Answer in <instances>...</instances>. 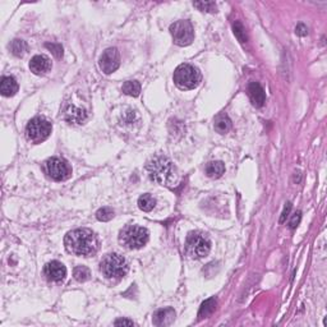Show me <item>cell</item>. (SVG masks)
Wrapping results in <instances>:
<instances>
[{"mask_svg": "<svg viewBox=\"0 0 327 327\" xmlns=\"http://www.w3.org/2000/svg\"><path fill=\"white\" fill-rule=\"evenodd\" d=\"M64 244L69 253L90 257L99 251V239L91 229H75L64 238Z\"/></svg>", "mask_w": 327, "mask_h": 327, "instance_id": "6da1fadb", "label": "cell"}, {"mask_svg": "<svg viewBox=\"0 0 327 327\" xmlns=\"http://www.w3.org/2000/svg\"><path fill=\"white\" fill-rule=\"evenodd\" d=\"M146 170L151 180L161 185L174 184L177 180V169L169 157L164 155L154 156L146 164Z\"/></svg>", "mask_w": 327, "mask_h": 327, "instance_id": "7a4b0ae2", "label": "cell"}, {"mask_svg": "<svg viewBox=\"0 0 327 327\" xmlns=\"http://www.w3.org/2000/svg\"><path fill=\"white\" fill-rule=\"evenodd\" d=\"M128 270H129V266H128L127 260L118 253H109L100 262V271L102 272V275L113 280L124 278Z\"/></svg>", "mask_w": 327, "mask_h": 327, "instance_id": "3957f363", "label": "cell"}, {"mask_svg": "<svg viewBox=\"0 0 327 327\" xmlns=\"http://www.w3.org/2000/svg\"><path fill=\"white\" fill-rule=\"evenodd\" d=\"M202 74L200 69L192 64H180L174 72V83L180 90H193L200 86Z\"/></svg>", "mask_w": 327, "mask_h": 327, "instance_id": "277c9868", "label": "cell"}, {"mask_svg": "<svg viewBox=\"0 0 327 327\" xmlns=\"http://www.w3.org/2000/svg\"><path fill=\"white\" fill-rule=\"evenodd\" d=\"M119 242L128 249H141L148 242V230L143 226L127 225L119 234Z\"/></svg>", "mask_w": 327, "mask_h": 327, "instance_id": "5b68a950", "label": "cell"}, {"mask_svg": "<svg viewBox=\"0 0 327 327\" xmlns=\"http://www.w3.org/2000/svg\"><path fill=\"white\" fill-rule=\"evenodd\" d=\"M185 251L192 258L200 260L206 257L211 251V242L205 234L200 232L189 233L185 241Z\"/></svg>", "mask_w": 327, "mask_h": 327, "instance_id": "8992f818", "label": "cell"}, {"mask_svg": "<svg viewBox=\"0 0 327 327\" xmlns=\"http://www.w3.org/2000/svg\"><path fill=\"white\" fill-rule=\"evenodd\" d=\"M51 123L45 118H33L26 127V137L33 143H41L51 134Z\"/></svg>", "mask_w": 327, "mask_h": 327, "instance_id": "52a82bcc", "label": "cell"}, {"mask_svg": "<svg viewBox=\"0 0 327 327\" xmlns=\"http://www.w3.org/2000/svg\"><path fill=\"white\" fill-rule=\"evenodd\" d=\"M174 43L178 46H188L194 40V29L189 20H177L170 26Z\"/></svg>", "mask_w": 327, "mask_h": 327, "instance_id": "ba28073f", "label": "cell"}, {"mask_svg": "<svg viewBox=\"0 0 327 327\" xmlns=\"http://www.w3.org/2000/svg\"><path fill=\"white\" fill-rule=\"evenodd\" d=\"M45 171L52 180H56V182L67 180L72 175V169H70L69 164L65 160L59 159V157H51V159L46 160Z\"/></svg>", "mask_w": 327, "mask_h": 327, "instance_id": "9c48e42d", "label": "cell"}, {"mask_svg": "<svg viewBox=\"0 0 327 327\" xmlns=\"http://www.w3.org/2000/svg\"><path fill=\"white\" fill-rule=\"evenodd\" d=\"M120 65V54L116 47H109L101 54L99 59V67L105 74H111Z\"/></svg>", "mask_w": 327, "mask_h": 327, "instance_id": "30bf717a", "label": "cell"}, {"mask_svg": "<svg viewBox=\"0 0 327 327\" xmlns=\"http://www.w3.org/2000/svg\"><path fill=\"white\" fill-rule=\"evenodd\" d=\"M43 274L46 276V279L52 283H60L67 276V269L61 262L59 261H51L49 264L45 265L43 269Z\"/></svg>", "mask_w": 327, "mask_h": 327, "instance_id": "8fae6325", "label": "cell"}, {"mask_svg": "<svg viewBox=\"0 0 327 327\" xmlns=\"http://www.w3.org/2000/svg\"><path fill=\"white\" fill-rule=\"evenodd\" d=\"M63 116L67 122L73 124H82L87 119V113L84 109L77 107L73 104H67L63 109Z\"/></svg>", "mask_w": 327, "mask_h": 327, "instance_id": "7c38bea8", "label": "cell"}, {"mask_svg": "<svg viewBox=\"0 0 327 327\" xmlns=\"http://www.w3.org/2000/svg\"><path fill=\"white\" fill-rule=\"evenodd\" d=\"M29 69L36 75L46 74L51 69V61L45 55H36L29 61Z\"/></svg>", "mask_w": 327, "mask_h": 327, "instance_id": "4fadbf2b", "label": "cell"}, {"mask_svg": "<svg viewBox=\"0 0 327 327\" xmlns=\"http://www.w3.org/2000/svg\"><path fill=\"white\" fill-rule=\"evenodd\" d=\"M248 95L249 99L252 101V104L255 105L256 107L264 106V104L266 102V95H265V90L262 88L260 83L257 82H251L248 86Z\"/></svg>", "mask_w": 327, "mask_h": 327, "instance_id": "5bb4252c", "label": "cell"}, {"mask_svg": "<svg viewBox=\"0 0 327 327\" xmlns=\"http://www.w3.org/2000/svg\"><path fill=\"white\" fill-rule=\"evenodd\" d=\"M175 320V311L173 308H162V310H159L154 315V319H152V322H154L155 326H169L171 325Z\"/></svg>", "mask_w": 327, "mask_h": 327, "instance_id": "9a60e30c", "label": "cell"}, {"mask_svg": "<svg viewBox=\"0 0 327 327\" xmlns=\"http://www.w3.org/2000/svg\"><path fill=\"white\" fill-rule=\"evenodd\" d=\"M0 92L5 97H10L14 96L18 92V83L15 81L14 77H3L1 82H0Z\"/></svg>", "mask_w": 327, "mask_h": 327, "instance_id": "2e32d148", "label": "cell"}, {"mask_svg": "<svg viewBox=\"0 0 327 327\" xmlns=\"http://www.w3.org/2000/svg\"><path fill=\"white\" fill-rule=\"evenodd\" d=\"M205 171L209 178L217 179V178L223 177V174L225 173V165L221 161H211L206 165Z\"/></svg>", "mask_w": 327, "mask_h": 327, "instance_id": "e0dca14e", "label": "cell"}, {"mask_svg": "<svg viewBox=\"0 0 327 327\" xmlns=\"http://www.w3.org/2000/svg\"><path fill=\"white\" fill-rule=\"evenodd\" d=\"M214 127L217 133L225 134L232 129V120L229 119V116L226 115V114H219V115H216V118H215Z\"/></svg>", "mask_w": 327, "mask_h": 327, "instance_id": "ac0fdd59", "label": "cell"}, {"mask_svg": "<svg viewBox=\"0 0 327 327\" xmlns=\"http://www.w3.org/2000/svg\"><path fill=\"white\" fill-rule=\"evenodd\" d=\"M156 206V200L154 198V196H151L150 193L142 194L141 197L138 198V207L142 211L150 212L155 209Z\"/></svg>", "mask_w": 327, "mask_h": 327, "instance_id": "d6986e66", "label": "cell"}, {"mask_svg": "<svg viewBox=\"0 0 327 327\" xmlns=\"http://www.w3.org/2000/svg\"><path fill=\"white\" fill-rule=\"evenodd\" d=\"M9 49H10V51H12L13 55L18 56V58H22V56H23L24 54L28 51V46H27V43L24 42L23 40H18V38H15V40H13L12 42H10V45H9Z\"/></svg>", "mask_w": 327, "mask_h": 327, "instance_id": "ffe728a7", "label": "cell"}, {"mask_svg": "<svg viewBox=\"0 0 327 327\" xmlns=\"http://www.w3.org/2000/svg\"><path fill=\"white\" fill-rule=\"evenodd\" d=\"M216 299L215 298H210L207 301H205L202 303V306L200 307V312H198V317L200 319H206V317H209L210 315L214 313V311L216 310Z\"/></svg>", "mask_w": 327, "mask_h": 327, "instance_id": "44dd1931", "label": "cell"}, {"mask_svg": "<svg viewBox=\"0 0 327 327\" xmlns=\"http://www.w3.org/2000/svg\"><path fill=\"white\" fill-rule=\"evenodd\" d=\"M123 92L132 97H137L141 93V84L137 81H127L123 84Z\"/></svg>", "mask_w": 327, "mask_h": 327, "instance_id": "7402d4cb", "label": "cell"}, {"mask_svg": "<svg viewBox=\"0 0 327 327\" xmlns=\"http://www.w3.org/2000/svg\"><path fill=\"white\" fill-rule=\"evenodd\" d=\"M73 276H74L75 280L79 281V283H84V281H87L88 279H90L91 272L90 270H88V267L77 266L74 267V270H73Z\"/></svg>", "mask_w": 327, "mask_h": 327, "instance_id": "603a6c76", "label": "cell"}, {"mask_svg": "<svg viewBox=\"0 0 327 327\" xmlns=\"http://www.w3.org/2000/svg\"><path fill=\"white\" fill-rule=\"evenodd\" d=\"M233 29H234V35L237 36L238 40L241 41L242 43L247 42L248 37H247L246 28H244V26L239 22V20H235L234 24H233Z\"/></svg>", "mask_w": 327, "mask_h": 327, "instance_id": "cb8c5ba5", "label": "cell"}, {"mask_svg": "<svg viewBox=\"0 0 327 327\" xmlns=\"http://www.w3.org/2000/svg\"><path fill=\"white\" fill-rule=\"evenodd\" d=\"M96 217L100 221H110L114 217V211L110 207H102L96 212Z\"/></svg>", "mask_w": 327, "mask_h": 327, "instance_id": "d4e9b609", "label": "cell"}, {"mask_svg": "<svg viewBox=\"0 0 327 327\" xmlns=\"http://www.w3.org/2000/svg\"><path fill=\"white\" fill-rule=\"evenodd\" d=\"M193 5L202 12H216V4L214 1H196Z\"/></svg>", "mask_w": 327, "mask_h": 327, "instance_id": "484cf974", "label": "cell"}, {"mask_svg": "<svg viewBox=\"0 0 327 327\" xmlns=\"http://www.w3.org/2000/svg\"><path fill=\"white\" fill-rule=\"evenodd\" d=\"M45 46L51 50V52L56 58H61V56H63V47H61L59 43H46Z\"/></svg>", "mask_w": 327, "mask_h": 327, "instance_id": "4316f807", "label": "cell"}, {"mask_svg": "<svg viewBox=\"0 0 327 327\" xmlns=\"http://www.w3.org/2000/svg\"><path fill=\"white\" fill-rule=\"evenodd\" d=\"M301 217H302L301 212H299V211L296 212V214H294V216H293L292 220H290V228L296 229L297 226H298L299 221H301Z\"/></svg>", "mask_w": 327, "mask_h": 327, "instance_id": "83f0119b", "label": "cell"}, {"mask_svg": "<svg viewBox=\"0 0 327 327\" xmlns=\"http://www.w3.org/2000/svg\"><path fill=\"white\" fill-rule=\"evenodd\" d=\"M296 33L297 35H299V36H306L308 33V29H307V27L304 26V24H298V26H297V28H296Z\"/></svg>", "mask_w": 327, "mask_h": 327, "instance_id": "f1b7e54d", "label": "cell"}, {"mask_svg": "<svg viewBox=\"0 0 327 327\" xmlns=\"http://www.w3.org/2000/svg\"><path fill=\"white\" fill-rule=\"evenodd\" d=\"M114 325L115 326H133V321H129V320H124V319H120V320H116L115 322H114Z\"/></svg>", "mask_w": 327, "mask_h": 327, "instance_id": "f546056e", "label": "cell"}, {"mask_svg": "<svg viewBox=\"0 0 327 327\" xmlns=\"http://www.w3.org/2000/svg\"><path fill=\"white\" fill-rule=\"evenodd\" d=\"M290 210H292V203H290V202H288V203H287V206H285L284 212H283V215H281L280 223H284V221H285V219H287V217H288V215H289Z\"/></svg>", "mask_w": 327, "mask_h": 327, "instance_id": "4dcf8cb0", "label": "cell"}]
</instances>
